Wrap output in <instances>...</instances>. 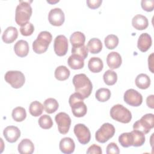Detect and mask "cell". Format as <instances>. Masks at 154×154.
Returning a JSON list of instances; mask_svg holds the SVG:
<instances>
[{"mask_svg":"<svg viewBox=\"0 0 154 154\" xmlns=\"http://www.w3.org/2000/svg\"><path fill=\"white\" fill-rule=\"evenodd\" d=\"M75 91L79 93L83 99L87 98L91 93L93 85L90 79L84 73L75 75L72 79Z\"/></svg>","mask_w":154,"mask_h":154,"instance_id":"cell-1","label":"cell"},{"mask_svg":"<svg viewBox=\"0 0 154 154\" xmlns=\"http://www.w3.org/2000/svg\"><path fill=\"white\" fill-rule=\"evenodd\" d=\"M32 8L29 1H20L15 11V21L20 26L27 23L32 15Z\"/></svg>","mask_w":154,"mask_h":154,"instance_id":"cell-2","label":"cell"},{"mask_svg":"<svg viewBox=\"0 0 154 154\" xmlns=\"http://www.w3.org/2000/svg\"><path fill=\"white\" fill-rule=\"evenodd\" d=\"M69 103L74 116L82 117L87 114V106L84 102L83 97L79 93L76 92L71 94L69 99Z\"/></svg>","mask_w":154,"mask_h":154,"instance_id":"cell-3","label":"cell"},{"mask_svg":"<svg viewBox=\"0 0 154 154\" xmlns=\"http://www.w3.org/2000/svg\"><path fill=\"white\" fill-rule=\"evenodd\" d=\"M52 39L51 34L46 31H41L32 43L33 51L38 54L45 52Z\"/></svg>","mask_w":154,"mask_h":154,"instance_id":"cell-4","label":"cell"},{"mask_svg":"<svg viewBox=\"0 0 154 154\" xmlns=\"http://www.w3.org/2000/svg\"><path fill=\"white\" fill-rule=\"evenodd\" d=\"M110 116L112 119L123 123H128L132 119L131 111L120 104L115 105L111 108Z\"/></svg>","mask_w":154,"mask_h":154,"instance_id":"cell-5","label":"cell"},{"mask_svg":"<svg viewBox=\"0 0 154 154\" xmlns=\"http://www.w3.org/2000/svg\"><path fill=\"white\" fill-rule=\"evenodd\" d=\"M154 127V116L153 114H146L133 125L134 130H137L144 134H148Z\"/></svg>","mask_w":154,"mask_h":154,"instance_id":"cell-6","label":"cell"},{"mask_svg":"<svg viewBox=\"0 0 154 154\" xmlns=\"http://www.w3.org/2000/svg\"><path fill=\"white\" fill-rule=\"evenodd\" d=\"M114 126L109 123H103L95 133V138L100 143H105L111 138L115 134Z\"/></svg>","mask_w":154,"mask_h":154,"instance_id":"cell-7","label":"cell"},{"mask_svg":"<svg viewBox=\"0 0 154 154\" xmlns=\"http://www.w3.org/2000/svg\"><path fill=\"white\" fill-rule=\"evenodd\" d=\"M5 81L13 88H19L23 86L25 81V77L22 72L18 70H10L4 76Z\"/></svg>","mask_w":154,"mask_h":154,"instance_id":"cell-8","label":"cell"},{"mask_svg":"<svg viewBox=\"0 0 154 154\" xmlns=\"http://www.w3.org/2000/svg\"><path fill=\"white\" fill-rule=\"evenodd\" d=\"M55 120L58 125L59 132L66 134L69 132L71 125V119L69 116L66 112H61L55 116Z\"/></svg>","mask_w":154,"mask_h":154,"instance_id":"cell-9","label":"cell"},{"mask_svg":"<svg viewBox=\"0 0 154 154\" xmlns=\"http://www.w3.org/2000/svg\"><path fill=\"white\" fill-rule=\"evenodd\" d=\"M74 133L82 144H86L89 143L91 139V134L89 129L84 124L78 123L76 125L73 129Z\"/></svg>","mask_w":154,"mask_h":154,"instance_id":"cell-10","label":"cell"},{"mask_svg":"<svg viewBox=\"0 0 154 154\" xmlns=\"http://www.w3.org/2000/svg\"><path fill=\"white\" fill-rule=\"evenodd\" d=\"M123 99L127 104L132 106H138L143 102L142 95L137 90L132 88L128 89L125 91Z\"/></svg>","mask_w":154,"mask_h":154,"instance_id":"cell-11","label":"cell"},{"mask_svg":"<svg viewBox=\"0 0 154 154\" xmlns=\"http://www.w3.org/2000/svg\"><path fill=\"white\" fill-rule=\"evenodd\" d=\"M54 49L55 53L60 57L64 56L67 54L68 50L67 38L64 35H57L54 43Z\"/></svg>","mask_w":154,"mask_h":154,"instance_id":"cell-12","label":"cell"},{"mask_svg":"<svg viewBox=\"0 0 154 154\" xmlns=\"http://www.w3.org/2000/svg\"><path fill=\"white\" fill-rule=\"evenodd\" d=\"M65 19L64 12L60 8L51 9L48 14L49 23L54 26H59L63 24Z\"/></svg>","mask_w":154,"mask_h":154,"instance_id":"cell-13","label":"cell"},{"mask_svg":"<svg viewBox=\"0 0 154 154\" xmlns=\"http://www.w3.org/2000/svg\"><path fill=\"white\" fill-rule=\"evenodd\" d=\"M3 135L5 140L11 143L16 142L20 136V131L14 126H7L3 131Z\"/></svg>","mask_w":154,"mask_h":154,"instance_id":"cell-14","label":"cell"},{"mask_svg":"<svg viewBox=\"0 0 154 154\" xmlns=\"http://www.w3.org/2000/svg\"><path fill=\"white\" fill-rule=\"evenodd\" d=\"M152 43V41L151 36L146 32L143 33L138 37L137 47L140 51L145 52L151 47Z\"/></svg>","mask_w":154,"mask_h":154,"instance_id":"cell-15","label":"cell"},{"mask_svg":"<svg viewBox=\"0 0 154 154\" xmlns=\"http://www.w3.org/2000/svg\"><path fill=\"white\" fill-rule=\"evenodd\" d=\"M59 147L61 152L66 154H70L74 152L75 144L74 141L70 137H64L60 142Z\"/></svg>","mask_w":154,"mask_h":154,"instance_id":"cell-16","label":"cell"},{"mask_svg":"<svg viewBox=\"0 0 154 154\" xmlns=\"http://www.w3.org/2000/svg\"><path fill=\"white\" fill-rule=\"evenodd\" d=\"M122 60L120 55L117 52H111L106 57V63L111 69L119 68L122 64Z\"/></svg>","mask_w":154,"mask_h":154,"instance_id":"cell-17","label":"cell"},{"mask_svg":"<svg viewBox=\"0 0 154 154\" xmlns=\"http://www.w3.org/2000/svg\"><path fill=\"white\" fill-rule=\"evenodd\" d=\"M18 36V31L16 27L8 26L7 28L2 35V39L5 43H11L16 40Z\"/></svg>","mask_w":154,"mask_h":154,"instance_id":"cell-18","label":"cell"},{"mask_svg":"<svg viewBox=\"0 0 154 154\" xmlns=\"http://www.w3.org/2000/svg\"><path fill=\"white\" fill-rule=\"evenodd\" d=\"M14 51L17 56L20 57H26L29 52L28 42L23 40H18L14 46Z\"/></svg>","mask_w":154,"mask_h":154,"instance_id":"cell-19","label":"cell"},{"mask_svg":"<svg viewBox=\"0 0 154 154\" xmlns=\"http://www.w3.org/2000/svg\"><path fill=\"white\" fill-rule=\"evenodd\" d=\"M132 25L134 28L138 30H143L147 28L149 21L146 16L137 14L132 19Z\"/></svg>","mask_w":154,"mask_h":154,"instance_id":"cell-20","label":"cell"},{"mask_svg":"<svg viewBox=\"0 0 154 154\" xmlns=\"http://www.w3.org/2000/svg\"><path fill=\"white\" fill-rule=\"evenodd\" d=\"M17 149L21 154H31L34 152V146L30 140L25 138L19 143Z\"/></svg>","mask_w":154,"mask_h":154,"instance_id":"cell-21","label":"cell"},{"mask_svg":"<svg viewBox=\"0 0 154 154\" xmlns=\"http://www.w3.org/2000/svg\"><path fill=\"white\" fill-rule=\"evenodd\" d=\"M67 63L69 67L72 69H81L83 68L84 66V59L79 55L72 54L67 60Z\"/></svg>","mask_w":154,"mask_h":154,"instance_id":"cell-22","label":"cell"},{"mask_svg":"<svg viewBox=\"0 0 154 154\" xmlns=\"http://www.w3.org/2000/svg\"><path fill=\"white\" fill-rule=\"evenodd\" d=\"M88 67L91 72L99 73L103 69V61L99 57H91L88 61Z\"/></svg>","mask_w":154,"mask_h":154,"instance_id":"cell-23","label":"cell"},{"mask_svg":"<svg viewBox=\"0 0 154 154\" xmlns=\"http://www.w3.org/2000/svg\"><path fill=\"white\" fill-rule=\"evenodd\" d=\"M85 41V35L80 32H74L70 37V42L72 45V47H78L84 45Z\"/></svg>","mask_w":154,"mask_h":154,"instance_id":"cell-24","label":"cell"},{"mask_svg":"<svg viewBox=\"0 0 154 154\" xmlns=\"http://www.w3.org/2000/svg\"><path fill=\"white\" fill-rule=\"evenodd\" d=\"M135 85L141 89H147L150 85V79L148 75L144 73H140L135 78Z\"/></svg>","mask_w":154,"mask_h":154,"instance_id":"cell-25","label":"cell"},{"mask_svg":"<svg viewBox=\"0 0 154 154\" xmlns=\"http://www.w3.org/2000/svg\"><path fill=\"white\" fill-rule=\"evenodd\" d=\"M87 48L91 54H98L102 49V43L99 38H93L88 41Z\"/></svg>","mask_w":154,"mask_h":154,"instance_id":"cell-26","label":"cell"},{"mask_svg":"<svg viewBox=\"0 0 154 154\" xmlns=\"http://www.w3.org/2000/svg\"><path fill=\"white\" fill-rule=\"evenodd\" d=\"M44 108L45 111L48 114H52L55 112L58 108L59 104L56 99L54 98H48L44 101Z\"/></svg>","mask_w":154,"mask_h":154,"instance_id":"cell-27","label":"cell"},{"mask_svg":"<svg viewBox=\"0 0 154 154\" xmlns=\"http://www.w3.org/2000/svg\"><path fill=\"white\" fill-rule=\"evenodd\" d=\"M70 72V70L64 66H60L55 70V77L59 81H64L69 78Z\"/></svg>","mask_w":154,"mask_h":154,"instance_id":"cell-28","label":"cell"},{"mask_svg":"<svg viewBox=\"0 0 154 154\" xmlns=\"http://www.w3.org/2000/svg\"><path fill=\"white\" fill-rule=\"evenodd\" d=\"M44 109V106L38 101H34L31 103L29 107V112L31 115L34 117L40 116Z\"/></svg>","mask_w":154,"mask_h":154,"instance_id":"cell-29","label":"cell"},{"mask_svg":"<svg viewBox=\"0 0 154 154\" xmlns=\"http://www.w3.org/2000/svg\"><path fill=\"white\" fill-rule=\"evenodd\" d=\"M119 142L122 146L129 147L133 145V137L132 133L125 132L119 137Z\"/></svg>","mask_w":154,"mask_h":154,"instance_id":"cell-30","label":"cell"},{"mask_svg":"<svg viewBox=\"0 0 154 154\" xmlns=\"http://www.w3.org/2000/svg\"><path fill=\"white\" fill-rule=\"evenodd\" d=\"M11 116L14 121L18 122H22L26 117V110L24 108L21 106L16 107L13 109Z\"/></svg>","mask_w":154,"mask_h":154,"instance_id":"cell-31","label":"cell"},{"mask_svg":"<svg viewBox=\"0 0 154 154\" xmlns=\"http://www.w3.org/2000/svg\"><path fill=\"white\" fill-rule=\"evenodd\" d=\"M133 137V145L134 147H140L144 144L145 142L144 134L137 130H134L131 132Z\"/></svg>","mask_w":154,"mask_h":154,"instance_id":"cell-32","label":"cell"},{"mask_svg":"<svg viewBox=\"0 0 154 154\" xmlns=\"http://www.w3.org/2000/svg\"><path fill=\"white\" fill-rule=\"evenodd\" d=\"M95 96L98 101L104 102L109 99L111 97V91L108 88H100L96 91Z\"/></svg>","mask_w":154,"mask_h":154,"instance_id":"cell-33","label":"cell"},{"mask_svg":"<svg viewBox=\"0 0 154 154\" xmlns=\"http://www.w3.org/2000/svg\"><path fill=\"white\" fill-rule=\"evenodd\" d=\"M105 83L108 85H112L116 84L117 80V73L111 70H106L103 76Z\"/></svg>","mask_w":154,"mask_h":154,"instance_id":"cell-34","label":"cell"},{"mask_svg":"<svg viewBox=\"0 0 154 154\" xmlns=\"http://www.w3.org/2000/svg\"><path fill=\"white\" fill-rule=\"evenodd\" d=\"M104 42L107 49H113L116 48L119 44V38L114 34H109L105 37Z\"/></svg>","mask_w":154,"mask_h":154,"instance_id":"cell-35","label":"cell"},{"mask_svg":"<svg viewBox=\"0 0 154 154\" xmlns=\"http://www.w3.org/2000/svg\"><path fill=\"white\" fill-rule=\"evenodd\" d=\"M38 122L39 126L44 129H50L53 126V122L51 117L46 114L42 116L39 118Z\"/></svg>","mask_w":154,"mask_h":154,"instance_id":"cell-36","label":"cell"},{"mask_svg":"<svg viewBox=\"0 0 154 154\" xmlns=\"http://www.w3.org/2000/svg\"><path fill=\"white\" fill-rule=\"evenodd\" d=\"M88 49L85 45L78 47H72V54H76L81 57L83 59H85L88 56Z\"/></svg>","mask_w":154,"mask_h":154,"instance_id":"cell-37","label":"cell"},{"mask_svg":"<svg viewBox=\"0 0 154 154\" xmlns=\"http://www.w3.org/2000/svg\"><path fill=\"white\" fill-rule=\"evenodd\" d=\"M34 31V27L32 23L28 22L27 23L22 26L20 28V32L22 35L29 36L31 35Z\"/></svg>","mask_w":154,"mask_h":154,"instance_id":"cell-38","label":"cell"},{"mask_svg":"<svg viewBox=\"0 0 154 154\" xmlns=\"http://www.w3.org/2000/svg\"><path fill=\"white\" fill-rule=\"evenodd\" d=\"M142 8L146 11H152L154 7L153 0H142L141 2Z\"/></svg>","mask_w":154,"mask_h":154,"instance_id":"cell-39","label":"cell"},{"mask_svg":"<svg viewBox=\"0 0 154 154\" xmlns=\"http://www.w3.org/2000/svg\"><path fill=\"white\" fill-rule=\"evenodd\" d=\"M120 153L119 148L117 145L114 143H110L106 147V153L107 154H119Z\"/></svg>","mask_w":154,"mask_h":154,"instance_id":"cell-40","label":"cell"},{"mask_svg":"<svg viewBox=\"0 0 154 154\" xmlns=\"http://www.w3.org/2000/svg\"><path fill=\"white\" fill-rule=\"evenodd\" d=\"M87 154H93V153L102 154V151L101 147L99 146H97L96 144H93L88 148V150H87Z\"/></svg>","mask_w":154,"mask_h":154,"instance_id":"cell-41","label":"cell"},{"mask_svg":"<svg viewBox=\"0 0 154 154\" xmlns=\"http://www.w3.org/2000/svg\"><path fill=\"white\" fill-rule=\"evenodd\" d=\"M102 2V0H87V4L91 9H96L100 7Z\"/></svg>","mask_w":154,"mask_h":154,"instance_id":"cell-42","label":"cell"},{"mask_svg":"<svg viewBox=\"0 0 154 154\" xmlns=\"http://www.w3.org/2000/svg\"><path fill=\"white\" fill-rule=\"evenodd\" d=\"M153 95L152 94V95H150L149 96L147 99H146V103L147 105V106L153 109L154 108V105H153Z\"/></svg>","mask_w":154,"mask_h":154,"instance_id":"cell-43","label":"cell"},{"mask_svg":"<svg viewBox=\"0 0 154 154\" xmlns=\"http://www.w3.org/2000/svg\"><path fill=\"white\" fill-rule=\"evenodd\" d=\"M153 54H151L149 56V58H148V64H149V69H150V70L152 72V73H153Z\"/></svg>","mask_w":154,"mask_h":154,"instance_id":"cell-44","label":"cell"}]
</instances>
